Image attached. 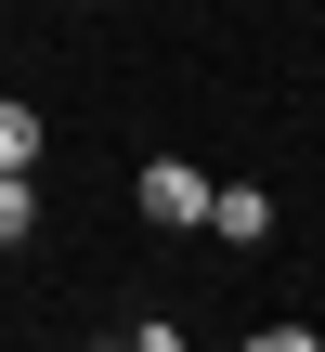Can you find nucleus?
<instances>
[{"label": "nucleus", "mask_w": 325, "mask_h": 352, "mask_svg": "<svg viewBox=\"0 0 325 352\" xmlns=\"http://www.w3.org/2000/svg\"><path fill=\"white\" fill-rule=\"evenodd\" d=\"M130 196H143V222H182V235L208 222V170H195V157H143Z\"/></svg>", "instance_id": "f257e3e1"}, {"label": "nucleus", "mask_w": 325, "mask_h": 352, "mask_svg": "<svg viewBox=\"0 0 325 352\" xmlns=\"http://www.w3.org/2000/svg\"><path fill=\"white\" fill-rule=\"evenodd\" d=\"M208 235H221V248H261V235H274V196H261V183H208Z\"/></svg>", "instance_id": "f03ea898"}, {"label": "nucleus", "mask_w": 325, "mask_h": 352, "mask_svg": "<svg viewBox=\"0 0 325 352\" xmlns=\"http://www.w3.org/2000/svg\"><path fill=\"white\" fill-rule=\"evenodd\" d=\"M0 170H39V104H0Z\"/></svg>", "instance_id": "7ed1b4c3"}, {"label": "nucleus", "mask_w": 325, "mask_h": 352, "mask_svg": "<svg viewBox=\"0 0 325 352\" xmlns=\"http://www.w3.org/2000/svg\"><path fill=\"white\" fill-rule=\"evenodd\" d=\"M39 235V196H26V170H0V248H26Z\"/></svg>", "instance_id": "20e7f679"}]
</instances>
